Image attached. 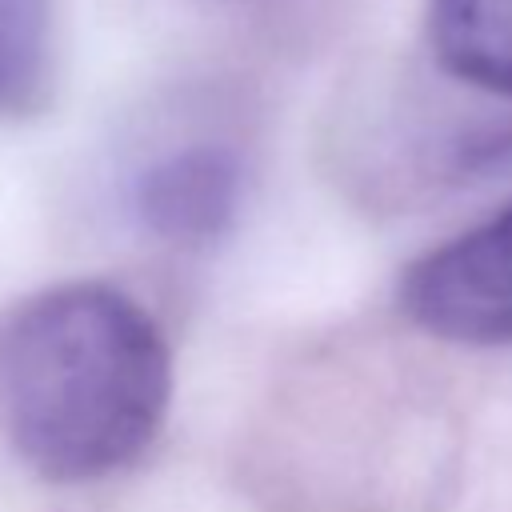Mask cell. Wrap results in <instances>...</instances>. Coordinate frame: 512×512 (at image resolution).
<instances>
[{
  "mask_svg": "<svg viewBox=\"0 0 512 512\" xmlns=\"http://www.w3.org/2000/svg\"><path fill=\"white\" fill-rule=\"evenodd\" d=\"M168 396L164 332L112 284H56L0 316V428L44 480L84 484L132 464Z\"/></svg>",
  "mask_w": 512,
  "mask_h": 512,
  "instance_id": "obj_1",
  "label": "cell"
},
{
  "mask_svg": "<svg viewBox=\"0 0 512 512\" xmlns=\"http://www.w3.org/2000/svg\"><path fill=\"white\" fill-rule=\"evenodd\" d=\"M400 308L452 344L512 340V204L424 252L400 280Z\"/></svg>",
  "mask_w": 512,
  "mask_h": 512,
  "instance_id": "obj_2",
  "label": "cell"
},
{
  "mask_svg": "<svg viewBox=\"0 0 512 512\" xmlns=\"http://www.w3.org/2000/svg\"><path fill=\"white\" fill-rule=\"evenodd\" d=\"M428 40L444 72L512 100V0H432Z\"/></svg>",
  "mask_w": 512,
  "mask_h": 512,
  "instance_id": "obj_3",
  "label": "cell"
},
{
  "mask_svg": "<svg viewBox=\"0 0 512 512\" xmlns=\"http://www.w3.org/2000/svg\"><path fill=\"white\" fill-rule=\"evenodd\" d=\"M236 192V172L216 152H184L144 176L140 212L156 232L208 236L224 224Z\"/></svg>",
  "mask_w": 512,
  "mask_h": 512,
  "instance_id": "obj_4",
  "label": "cell"
},
{
  "mask_svg": "<svg viewBox=\"0 0 512 512\" xmlns=\"http://www.w3.org/2000/svg\"><path fill=\"white\" fill-rule=\"evenodd\" d=\"M52 76V0H0V116L40 104Z\"/></svg>",
  "mask_w": 512,
  "mask_h": 512,
  "instance_id": "obj_5",
  "label": "cell"
}]
</instances>
